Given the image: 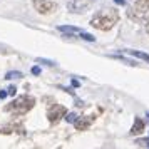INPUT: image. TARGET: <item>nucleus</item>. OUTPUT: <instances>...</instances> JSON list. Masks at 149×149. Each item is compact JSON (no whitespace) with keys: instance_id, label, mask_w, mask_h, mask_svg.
Listing matches in <instances>:
<instances>
[{"instance_id":"nucleus-17","label":"nucleus","mask_w":149,"mask_h":149,"mask_svg":"<svg viewBox=\"0 0 149 149\" xmlns=\"http://www.w3.org/2000/svg\"><path fill=\"white\" fill-rule=\"evenodd\" d=\"M137 146H142V148H149V137L148 139H139V141H136Z\"/></svg>"},{"instance_id":"nucleus-5","label":"nucleus","mask_w":149,"mask_h":149,"mask_svg":"<svg viewBox=\"0 0 149 149\" xmlns=\"http://www.w3.org/2000/svg\"><path fill=\"white\" fill-rule=\"evenodd\" d=\"M132 10L134 12L131 15H134L136 19H146L149 15V0H136Z\"/></svg>"},{"instance_id":"nucleus-15","label":"nucleus","mask_w":149,"mask_h":149,"mask_svg":"<svg viewBox=\"0 0 149 149\" xmlns=\"http://www.w3.org/2000/svg\"><path fill=\"white\" fill-rule=\"evenodd\" d=\"M75 117H77V114H74V112H67V114L64 116V119H65L67 122H74Z\"/></svg>"},{"instance_id":"nucleus-12","label":"nucleus","mask_w":149,"mask_h":149,"mask_svg":"<svg viewBox=\"0 0 149 149\" xmlns=\"http://www.w3.org/2000/svg\"><path fill=\"white\" fill-rule=\"evenodd\" d=\"M22 77H24V74L19 72V70H10V72L5 74V79L7 81H10V79H22Z\"/></svg>"},{"instance_id":"nucleus-23","label":"nucleus","mask_w":149,"mask_h":149,"mask_svg":"<svg viewBox=\"0 0 149 149\" xmlns=\"http://www.w3.org/2000/svg\"><path fill=\"white\" fill-rule=\"evenodd\" d=\"M146 32L149 34V19H148V22H146Z\"/></svg>"},{"instance_id":"nucleus-22","label":"nucleus","mask_w":149,"mask_h":149,"mask_svg":"<svg viewBox=\"0 0 149 149\" xmlns=\"http://www.w3.org/2000/svg\"><path fill=\"white\" fill-rule=\"evenodd\" d=\"M72 87H79V81H75V79H72Z\"/></svg>"},{"instance_id":"nucleus-20","label":"nucleus","mask_w":149,"mask_h":149,"mask_svg":"<svg viewBox=\"0 0 149 149\" xmlns=\"http://www.w3.org/2000/svg\"><path fill=\"white\" fill-rule=\"evenodd\" d=\"M7 91H0V99H5V97H7Z\"/></svg>"},{"instance_id":"nucleus-11","label":"nucleus","mask_w":149,"mask_h":149,"mask_svg":"<svg viewBox=\"0 0 149 149\" xmlns=\"http://www.w3.org/2000/svg\"><path fill=\"white\" fill-rule=\"evenodd\" d=\"M126 54L132 55V57H137V59H141V61L144 62H149V54H146V52H141V50H132V49H127V50H124Z\"/></svg>"},{"instance_id":"nucleus-24","label":"nucleus","mask_w":149,"mask_h":149,"mask_svg":"<svg viewBox=\"0 0 149 149\" xmlns=\"http://www.w3.org/2000/svg\"><path fill=\"white\" fill-rule=\"evenodd\" d=\"M148 117H149V114H148Z\"/></svg>"},{"instance_id":"nucleus-18","label":"nucleus","mask_w":149,"mask_h":149,"mask_svg":"<svg viewBox=\"0 0 149 149\" xmlns=\"http://www.w3.org/2000/svg\"><path fill=\"white\" fill-rule=\"evenodd\" d=\"M7 94H8V95H12V97H14V95L17 94V87H15V86H10V87L7 89Z\"/></svg>"},{"instance_id":"nucleus-2","label":"nucleus","mask_w":149,"mask_h":149,"mask_svg":"<svg viewBox=\"0 0 149 149\" xmlns=\"http://www.w3.org/2000/svg\"><path fill=\"white\" fill-rule=\"evenodd\" d=\"M35 106V97L30 94H24L15 97L14 101L5 106V112L15 116V117H20V116H25L29 111H32Z\"/></svg>"},{"instance_id":"nucleus-3","label":"nucleus","mask_w":149,"mask_h":149,"mask_svg":"<svg viewBox=\"0 0 149 149\" xmlns=\"http://www.w3.org/2000/svg\"><path fill=\"white\" fill-rule=\"evenodd\" d=\"M65 114H67V107L62 106V104L54 102V104H50L47 107V119H49L50 124H57L61 119H64Z\"/></svg>"},{"instance_id":"nucleus-4","label":"nucleus","mask_w":149,"mask_h":149,"mask_svg":"<svg viewBox=\"0 0 149 149\" xmlns=\"http://www.w3.org/2000/svg\"><path fill=\"white\" fill-rule=\"evenodd\" d=\"M32 5L42 15H49L57 10V3L52 2V0H32Z\"/></svg>"},{"instance_id":"nucleus-21","label":"nucleus","mask_w":149,"mask_h":149,"mask_svg":"<svg viewBox=\"0 0 149 149\" xmlns=\"http://www.w3.org/2000/svg\"><path fill=\"white\" fill-rule=\"evenodd\" d=\"M117 5H126V0H114Z\"/></svg>"},{"instance_id":"nucleus-6","label":"nucleus","mask_w":149,"mask_h":149,"mask_svg":"<svg viewBox=\"0 0 149 149\" xmlns=\"http://www.w3.org/2000/svg\"><path fill=\"white\" fill-rule=\"evenodd\" d=\"M95 121V116L91 114V116H77L75 117V121L72 122L74 124V127L77 131H86V129L91 127V124Z\"/></svg>"},{"instance_id":"nucleus-14","label":"nucleus","mask_w":149,"mask_h":149,"mask_svg":"<svg viewBox=\"0 0 149 149\" xmlns=\"http://www.w3.org/2000/svg\"><path fill=\"white\" fill-rule=\"evenodd\" d=\"M114 59H119V61H122V62H126V64H129V65H137V62H134V61H129V59H126V57H122V55H112Z\"/></svg>"},{"instance_id":"nucleus-10","label":"nucleus","mask_w":149,"mask_h":149,"mask_svg":"<svg viewBox=\"0 0 149 149\" xmlns=\"http://www.w3.org/2000/svg\"><path fill=\"white\" fill-rule=\"evenodd\" d=\"M59 30L64 32V34H67V37H74V35H79L81 34V29L74 27V25H59Z\"/></svg>"},{"instance_id":"nucleus-13","label":"nucleus","mask_w":149,"mask_h":149,"mask_svg":"<svg viewBox=\"0 0 149 149\" xmlns=\"http://www.w3.org/2000/svg\"><path fill=\"white\" fill-rule=\"evenodd\" d=\"M79 37H81L82 40H87V42H95V37L92 34H87V32H84V30H81V34H79Z\"/></svg>"},{"instance_id":"nucleus-16","label":"nucleus","mask_w":149,"mask_h":149,"mask_svg":"<svg viewBox=\"0 0 149 149\" xmlns=\"http://www.w3.org/2000/svg\"><path fill=\"white\" fill-rule=\"evenodd\" d=\"M37 62H39V64H45V65H49V67L55 65V62H54V61H47V59H40V57L37 59Z\"/></svg>"},{"instance_id":"nucleus-8","label":"nucleus","mask_w":149,"mask_h":149,"mask_svg":"<svg viewBox=\"0 0 149 149\" xmlns=\"http://www.w3.org/2000/svg\"><path fill=\"white\" fill-rule=\"evenodd\" d=\"M14 132L24 134V127H22L20 124H5V126H0V134H14Z\"/></svg>"},{"instance_id":"nucleus-19","label":"nucleus","mask_w":149,"mask_h":149,"mask_svg":"<svg viewBox=\"0 0 149 149\" xmlns=\"http://www.w3.org/2000/svg\"><path fill=\"white\" fill-rule=\"evenodd\" d=\"M30 72H32L34 75H39V74H40V67H37V65H35V67H32V70H30Z\"/></svg>"},{"instance_id":"nucleus-1","label":"nucleus","mask_w":149,"mask_h":149,"mask_svg":"<svg viewBox=\"0 0 149 149\" xmlns=\"http://www.w3.org/2000/svg\"><path fill=\"white\" fill-rule=\"evenodd\" d=\"M117 20H119V12L116 8H101L91 19V27L107 32L117 24Z\"/></svg>"},{"instance_id":"nucleus-7","label":"nucleus","mask_w":149,"mask_h":149,"mask_svg":"<svg viewBox=\"0 0 149 149\" xmlns=\"http://www.w3.org/2000/svg\"><path fill=\"white\" fill-rule=\"evenodd\" d=\"M89 7H91V2H87V0H70L67 3V8L70 12H75V14L86 12Z\"/></svg>"},{"instance_id":"nucleus-9","label":"nucleus","mask_w":149,"mask_h":149,"mask_svg":"<svg viewBox=\"0 0 149 149\" xmlns=\"http://www.w3.org/2000/svg\"><path fill=\"white\" fill-rule=\"evenodd\" d=\"M142 131H144V121H142L141 117H134V124H132V127H131V136H137L141 134Z\"/></svg>"}]
</instances>
